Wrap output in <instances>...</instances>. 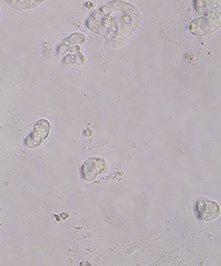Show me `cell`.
<instances>
[{"mask_svg":"<svg viewBox=\"0 0 221 266\" xmlns=\"http://www.w3.org/2000/svg\"><path fill=\"white\" fill-rule=\"evenodd\" d=\"M220 26V14L218 13H211L207 18L196 19L190 23V31L197 36L209 35Z\"/></svg>","mask_w":221,"mask_h":266,"instance_id":"obj_1","label":"cell"},{"mask_svg":"<svg viewBox=\"0 0 221 266\" xmlns=\"http://www.w3.org/2000/svg\"><path fill=\"white\" fill-rule=\"evenodd\" d=\"M196 212L197 217L202 221H212L220 214V207L215 202L208 198L200 197L196 203Z\"/></svg>","mask_w":221,"mask_h":266,"instance_id":"obj_2","label":"cell"},{"mask_svg":"<svg viewBox=\"0 0 221 266\" xmlns=\"http://www.w3.org/2000/svg\"><path fill=\"white\" fill-rule=\"evenodd\" d=\"M50 130V123L45 119L39 120L35 124L34 130L25 139L26 146L30 148L37 147L48 137Z\"/></svg>","mask_w":221,"mask_h":266,"instance_id":"obj_3","label":"cell"},{"mask_svg":"<svg viewBox=\"0 0 221 266\" xmlns=\"http://www.w3.org/2000/svg\"><path fill=\"white\" fill-rule=\"evenodd\" d=\"M105 168L106 163L103 158H89L82 166V175L86 181H92L104 171Z\"/></svg>","mask_w":221,"mask_h":266,"instance_id":"obj_4","label":"cell"},{"mask_svg":"<svg viewBox=\"0 0 221 266\" xmlns=\"http://www.w3.org/2000/svg\"><path fill=\"white\" fill-rule=\"evenodd\" d=\"M84 61V57L82 53L76 55H66L63 59V63L66 65H82Z\"/></svg>","mask_w":221,"mask_h":266,"instance_id":"obj_5","label":"cell"},{"mask_svg":"<svg viewBox=\"0 0 221 266\" xmlns=\"http://www.w3.org/2000/svg\"><path fill=\"white\" fill-rule=\"evenodd\" d=\"M210 3V1H197L196 4V8L197 11L201 14H209V12L212 9V5H208Z\"/></svg>","mask_w":221,"mask_h":266,"instance_id":"obj_6","label":"cell"},{"mask_svg":"<svg viewBox=\"0 0 221 266\" xmlns=\"http://www.w3.org/2000/svg\"><path fill=\"white\" fill-rule=\"evenodd\" d=\"M86 40V37L81 33H74L71 36H69L67 38H66V42L73 43V44H82Z\"/></svg>","mask_w":221,"mask_h":266,"instance_id":"obj_7","label":"cell"},{"mask_svg":"<svg viewBox=\"0 0 221 266\" xmlns=\"http://www.w3.org/2000/svg\"><path fill=\"white\" fill-rule=\"evenodd\" d=\"M68 51V46L66 44H59V48H58V52L59 54H65L66 52Z\"/></svg>","mask_w":221,"mask_h":266,"instance_id":"obj_8","label":"cell"},{"mask_svg":"<svg viewBox=\"0 0 221 266\" xmlns=\"http://www.w3.org/2000/svg\"><path fill=\"white\" fill-rule=\"evenodd\" d=\"M80 50H81L80 46L77 45V44H74V45H71V47H70L69 51H70V53H71L72 54H78V53L80 52Z\"/></svg>","mask_w":221,"mask_h":266,"instance_id":"obj_9","label":"cell"},{"mask_svg":"<svg viewBox=\"0 0 221 266\" xmlns=\"http://www.w3.org/2000/svg\"><path fill=\"white\" fill-rule=\"evenodd\" d=\"M85 5H86V7L88 8V9H89V8H91V7L93 6V4H92L91 2H89V1H88V2H86V4H85Z\"/></svg>","mask_w":221,"mask_h":266,"instance_id":"obj_10","label":"cell"},{"mask_svg":"<svg viewBox=\"0 0 221 266\" xmlns=\"http://www.w3.org/2000/svg\"><path fill=\"white\" fill-rule=\"evenodd\" d=\"M85 133H86V135H87V136H91V130H86V131H85Z\"/></svg>","mask_w":221,"mask_h":266,"instance_id":"obj_11","label":"cell"}]
</instances>
